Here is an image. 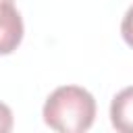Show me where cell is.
<instances>
[{
	"mask_svg": "<svg viewBox=\"0 0 133 133\" xmlns=\"http://www.w3.org/2000/svg\"><path fill=\"white\" fill-rule=\"evenodd\" d=\"M23 39V19L15 2H0V56L12 54Z\"/></svg>",
	"mask_w": 133,
	"mask_h": 133,
	"instance_id": "7a4b0ae2",
	"label": "cell"
},
{
	"mask_svg": "<svg viewBox=\"0 0 133 133\" xmlns=\"http://www.w3.org/2000/svg\"><path fill=\"white\" fill-rule=\"evenodd\" d=\"M121 33H123L125 44L133 48V6H129V8H127V12H125V17H123Z\"/></svg>",
	"mask_w": 133,
	"mask_h": 133,
	"instance_id": "277c9868",
	"label": "cell"
},
{
	"mask_svg": "<svg viewBox=\"0 0 133 133\" xmlns=\"http://www.w3.org/2000/svg\"><path fill=\"white\" fill-rule=\"evenodd\" d=\"M44 123L60 133H83L94 125L96 100L79 85L56 87L44 104Z\"/></svg>",
	"mask_w": 133,
	"mask_h": 133,
	"instance_id": "6da1fadb",
	"label": "cell"
},
{
	"mask_svg": "<svg viewBox=\"0 0 133 133\" xmlns=\"http://www.w3.org/2000/svg\"><path fill=\"white\" fill-rule=\"evenodd\" d=\"M112 127L121 133H133V85L121 89L110 104Z\"/></svg>",
	"mask_w": 133,
	"mask_h": 133,
	"instance_id": "3957f363",
	"label": "cell"
},
{
	"mask_svg": "<svg viewBox=\"0 0 133 133\" xmlns=\"http://www.w3.org/2000/svg\"><path fill=\"white\" fill-rule=\"evenodd\" d=\"M15 121H12V110L0 102V133H8L12 129Z\"/></svg>",
	"mask_w": 133,
	"mask_h": 133,
	"instance_id": "5b68a950",
	"label": "cell"
},
{
	"mask_svg": "<svg viewBox=\"0 0 133 133\" xmlns=\"http://www.w3.org/2000/svg\"><path fill=\"white\" fill-rule=\"evenodd\" d=\"M0 2H15V0H0Z\"/></svg>",
	"mask_w": 133,
	"mask_h": 133,
	"instance_id": "8992f818",
	"label": "cell"
}]
</instances>
